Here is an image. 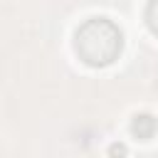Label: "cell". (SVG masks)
<instances>
[{"label":"cell","mask_w":158,"mask_h":158,"mask_svg":"<svg viewBox=\"0 0 158 158\" xmlns=\"http://www.w3.org/2000/svg\"><path fill=\"white\" fill-rule=\"evenodd\" d=\"M158 131V118L153 114H136L131 121V133L141 141H151Z\"/></svg>","instance_id":"cell-2"},{"label":"cell","mask_w":158,"mask_h":158,"mask_svg":"<svg viewBox=\"0 0 158 158\" xmlns=\"http://www.w3.org/2000/svg\"><path fill=\"white\" fill-rule=\"evenodd\" d=\"M146 25L153 35H158V0H148L146 5Z\"/></svg>","instance_id":"cell-3"},{"label":"cell","mask_w":158,"mask_h":158,"mask_svg":"<svg viewBox=\"0 0 158 158\" xmlns=\"http://www.w3.org/2000/svg\"><path fill=\"white\" fill-rule=\"evenodd\" d=\"M74 49L89 67H109L123 49L121 27L109 17H89L74 32Z\"/></svg>","instance_id":"cell-1"}]
</instances>
